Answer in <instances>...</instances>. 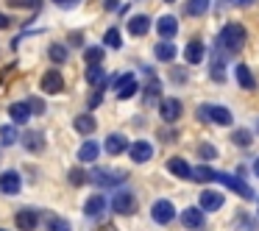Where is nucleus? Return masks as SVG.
I'll use <instances>...</instances> for the list:
<instances>
[{
	"label": "nucleus",
	"instance_id": "obj_1",
	"mask_svg": "<svg viewBox=\"0 0 259 231\" xmlns=\"http://www.w3.org/2000/svg\"><path fill=\"white\" fill-rule=\"evenodd\" d=\"M245 28H242L240 23H229V25H223V31H220V36H218V42H220V48H223L226 53H237V51H242V45H245Z\"/></svg>",
	"mask_w": 259,
	"mask_h": 231
},
{
	"label": "nucleus",
	"instance_id": "obj_2",
	"mask_svg": "<svg viewBox=\"0 0 259 231\" xmlns=\"http://www.w3.org/2000/svg\"><path fill=\"white\" fill-rule=\"evenodd\" d=\"M212 181H220L223 187H229L231 192H237L240 198H245V201H253L256 198V192L251 190V187L245 184L242 178H237V175H229V173H223V170H214L212 173Z\"/></svg>",
	"mask_w": 259,
	"mask_h": 231
},
{
	"label": "nucleus",
	"instance_id": "obj_3",
	"mask_svg": "<svg viewBox=\"0 0 259 231\" xmlns=\"http://www.w3.org/2000/svg\"><path fill=\"white\" fill-rule=\"evenodd\" d=\"M90 181L95 187H117L125 181V170H92L90 173Z\"/></svg>",
	"mask_w": 259,
	"mask_h": 231
},
{
	"label": "nucleus",
	"instance_id": "obj_4",
	"mask_svg": "<svg viewBox=\"0 0 259 231\" xmlns=\"http://www.w3.org/2000/svg\"><path fill=\"white\" fill-rule=\"evenodd\" d=\"M112 209L117 214H134L137 212V195H134V192H128V190L117 192L114 201H112Z\"/></svg>",
	"mask_w": 259,
	"mask_h": 231
},
{
	"label": "nucleus",
	"instance_id": "obj_5",
	"mask_svg": "<svg viewBox=\"0 0 259 231\" xmlns=\"http://www.w3.org/2000/svg\"><path fill=\"white\" fill-rule=\"evenodd\" d=\"M151 217L156 220L159 225H167L170 220L176 217V209H173V203H170V201H156V203L151 206Z\"/></svg>",
	"mask_w": 259,
	"mask_h": 231
},
{
	"label": "nucleus",
	"instance_id": "obj_6",
	"mask_svg": "<svg viewBox=\"0 0 259 231\" xmlns=\"http://www.w3.org/2000/svg\"><path fill=\"white\" fill-rule=\"evenodd\" d=\"M64 89V78L59 70H48L45 75H42V92H48V95H59V92Z\"/></svg>",
	"mask_w": 259,
	"mask_h": 231
},
{
	"label": "nucleus",
	"instance_id": "obj_7",
	"mask_svg": "<svg viewBox=\"0 0 259 231\" xmlns=\"http://www.w3.org/2000/svg\"><path fill=\"white\" fill-rule=\"evenodd\" d=\"M159 112H162L164 123H176V120L181 117V101L179 98H164L162 106H159Z\"/></svg>",
	"mask_w": 259,
	"mask_h": 231
},
{
	"label": "nucleus",
	"instance_id": "obj_8",
	"mask_svg": "<svg viewBox=\"0 0 259 231\" xmlns=\"http://www.w3.org/2000/svg\"><path fill=\"white\" fill-rule=\"evenodd\" d=\"M23 145H25V151H31V153H42L45 151V134L36 131V128H28L23 134Z\"/></svg>",
	"mask_w": 259,
	"mask_h": 231
},
{
	"label": "nucleus",
	"instance_id": "obj_9",
	"mask_svg": "<svg viewBox=\"0 0 259 231\" xmlns=\"http://www.w3.org/2000/svg\"><path fill=\"white\" fill-rule=\"evenodd\" d=\"M23 181H20V173L17 170H6V173H0V190L6 192V195H17Z\"/></svg>",
	"mask_w": 259,
	"mask_h": 231
},
{
	"label": "nucleus",
	"instance_id": "obj_10",
	"mask_svg": "<svg viewBox=\"0 0 259 231\" xmlns=\"http://www.w3.org/2000/svg\"><path fill=\"white\" fill-rule=\"evenodd\" d=\"M103 151L112 153V156H120V153L131 151V145H128V140H125L123 134H109L106 142H103Z\"/></svg>",
	"mask_w": 259,
	"mask_h": 231
},
{
	"label": "nucleus",
	"instance_id": "obj_11",
	"mask_svg": "<svg viewBox=\"0 0 259 231\" xmlns=\"http://www.w3.org/2000/svg\"><path fill=\"white\" fill-rule=\"evenodd\" d=\"M201 117H209L212 123H218V125H231V112L226 106H214V103L203 109Z\"/></svg>",
	"mask_w": 259,
	"mask_h": 231
},
{
	"label": "nucleus",
	"instance_id": "obj_12",
	"mask_svg": "<svg viewBox=\"0 0 259 231\" xmlns=\"http://www.w3.org/2000/svg\"><path fill=\"white\" fill-rule=\"evenodd\" d=\"M198 201H201V209L203 212H218L220 206H223V195L214 190H203L201 195H198Z\"/></svg>",
	"mask_w": 259,
	"mask_h": 231
},
{
	"label": "nucleus",
	"instance_id": "obj_13",
	"mask_svg": "<svg viewBox=\"0 0 259 231\" xmlns=\"http://www.w3.org/2000/svg\"><path fill=\"white\" fill-rule=\"evenodd\" d=\"M220 51H223V48H220V42H214V48H212V70H209V75H212L214 81H218V84H223L226 81V73H223V56H220Z\"/></svg>",
	"mask_w": 259,
	"mask_h": 231
},
{
	"label": "nucleus",
	"instance_id": "obj_14",
	"mask_svg": "<svg viewBox=\"0 0 259 231\" xmlns=\"http://www.w3.org/2000/svg\"><path fill=\"white\" fill-rule=\"evenodd\" d=\"M14 223H17L20 231H34L36 225H39V220H36V212H34V209H20L17 217H14Z\"/></svg>",
	"mask_w": 259,
	"mask_h": 231
},
{
	"label": "nucleus",
	"instance_id": "obj_15",
	"mask_svg": "<svg viewBox=\"0 0 259 231\" xmlns=\"http://www.w3.org/2000/svg\"><path fill=\"white\" fill-rule=\"evenodd\" d=\"M128 156L134 159L137 164H142V162H148V159L153 156V145H151V142H145V140H140V142H134V145H131Z\"/></svg>",
	"mask_w": 259,
	"mask_h": 231
},
{
	"label": "nucleus",
	"instance_id": "obj_16",
	"mask_svg": "<svg viewBox=\"0 0 259 231\" xmlns=\"http://www.w3.org/2000/svg\"><path fill=\"white\" fill-rule=\"evenodd\" d=\"M156 31H159V36H162V39H173V36L179 34V23H176V17L164 14V17H159Z\"/></svg>",
	"mask_w": 259,
	"mask_h": 231
},
{
	"label": "nucleus",
	"instance_id": "obj_17",
	"mask_svg": "<svg viewBox=\"0 0 259 231\" xmlns=\"http://www.w3.org/2000/svg\"><path fill=\"white\" fill-rule=\"evenodd\" d=\"M137 86H140V84H137V78H134L131 73H125L123 78H120L117 98H120V101H128V98H134V95H137Z\"/></svg>",
	"mask_w": 259,
	"mask_h": 231
},
{
	"label": "nucleus",
	"instance_id": "obj_18",
	"mask_svg": "<svg viewBox=\"0 0 259 231\" xmlns=\"http://www.w3.org/2000/svg\"><path fill=\"white\" fill-rule=\"evenodd\" d=\"M203 53H206L203 42H201V39H192L190 45L184 48V59H187V64H201V62H203Z\"/></svg>",
	"mask_w": 259,
	"mask_h": 231
},
{
	"label": "nucleus",
	"instance_id": "obj_19",
	"mask_svg": "<svg viewBox=\"0 0 259 231\" xmlns=\"http://www.w3.org/2000/svg\"><path fill=\"white\" fill-rule=\"evenodd\" d=\"M167 170L176 175V178H192V167L187 164V159H181V156H173L167 162Z\"/></svg>",
	"mask_w": 259,
	"mask_h": 231
},
{
	"label": "nucleus",
	"instance_id": "obj_20",
	"mask_svg": "<svg viewBox=\"0 0 259 231\" xmlns=\"http://www.w3.org/2000/svg\"><path fill=\"white\" fill-rule=\"evenodd\" d=\"M84 212H87V217H103V212H106V198L92 195L90 201L84 203Z\"/></svg>",
	"mask_w": 259,
	"mask_h": 231
},
{
	"label": "nucleus",
	"instance_id": "obj_21",
	"mask_svg": "<svg viewBox=\"0 0 259 231\" xmlns=\"http://www.w3.org/2000/svg\"><path fill=\"white\" fill-rule=\"evenodd\" d=\"M181 223H184V228H201L203 225V209H184L181 212Z\"/></svg>",
	"mask_w": 259,
	"mask_h": 231
},
{
	"label": "nucleus",
	"instance_id": "obj_22",
	"mask_svg": "<svg viewBox=\"0 0 259 231\" xmlns=\"http://www.w3.org/2000/svg\"><path fill=\"white\" fill-rule=\"evenodd\" d=\"M128 31L134 36H145L148 31H151V17H148V14H134L131 23H128Z\"/></svg>",
	"mask_w": 259,
	"mask_h": 231
},
{
	"label": "nucleus",
	"instance_id": "obj_23",
	"mask_svg": "<svg viewBox=\"0 0 259 231\" xmlns=\"http://www.w3.org/2000/svg\"><path fill=\"white\" fill-rule=\"evenodd\" d=\"M153 56H156L159 62H173L176 59V45L170 39H162L156 48H153Z\"/></svg>",
	"mask_w": 259,
	"mask_h": 231
},
{
	"label": "nucleus",
	"instance_id": "obj_24",
	"mask_svg": "<svg viewBox=\"0 0 259 231\" xmlns=\"http://www.w3.org/2000/svg\"><path fill=\"white\" fill-rule=\"evenodd\" d=\"M234 75H237V81H240L242 89H253V86H256V78H253V73L248 70V64H237Z\"/></svg>",
	"mask_w": 259,
	"mask_h": 231
},
{
	"label": "nucleus",
	"instance_id": "obj_25",
	"mask_svg": "<svg viewBox=\"0 0 259 231\" xmlns=\"http://www.w3.org/2000/svg\"><path fill=\"white\" fill-rule=\"evenodd\" d=\"M98 153H101V145H98L95 140H87L84 145L78 148V159H81V162H95Z\"/></svg>",
	"mask_w": 259,
	"mask_h": 231
},
{
	"label": "nucleus",
	"instance_id": "obj_26",
	"mask_svg": "<svg viewBox=\"0 0 259 231\" xmlns=\"http://www.w3.org/2000/svg\"><path fill=\"white\" fill-rule=\"evenodd\" d=\"M159 95H162V86H159V81H151V84H148V89H145V95H142V103H145V106H162Z\"/></svg>",
	"mask_w": 259,
	"mask_h": 231
},
{
	"label": "nucleus",
	"instance_id": "obj_27",
	"mask_svg": "<svg viewBox=\"0 0 259 231\" xmlns=\"http://www.w3.org/2000/svg\"><path fill=\"white\" fill-rule=\"evenodd\" d=\"M73 128L78 131V134H92L98 125H95V120H92V114H78V117L73 120Z\"/></svg>",
	"mask_w": 259,
	"mask_h": 231
},
{
	"label": "nucleus",
	"instance_id": "obj_28",
	"mask_svg": "<svg viewBox=\"0 0 259 231\" xmlns=\"http://www.w3.org/2000/svg\"><path fill=\"white\" fill-rule=\"evenodd\" d=\"M9 114H12V120H14L17 125H23L25 120L31 117V109L25 106V103H12V106H9Z\"/></svg>",
	"mask_w": 259,
	"mask_h": 231
},
{
	"label": "nucleus",
	"instance_id": "obj_29",
	"mask_svg": "<svg viewBox=\"0 0 259 231\" xmlns=\"http://www.w3.org/2000/svg\"><path fill=\"white\" fill-rule=\"evenodd\" d=\"M203 12H209V0H187V6H184L187 17H198Z\"/></svg>",
	"mask_w": 259,
	"mask_h": 231
},
{
	"label": "nucleus",
	"instance_id": "obj_30",
	"mask_svg": "<svg viewBox=\"0 0 259 231\" xmlns=\"http://www.w3.org/2000/svg\"><path fill=\"white\" fill-rule=\"evenodd\" d=\"M48 56H51V62L64 64V62H67V48H64L62 42H53V45L48 48Z\"/></svg>",
	"mask_w": 259,
	"mask_h": 231
},
{
	"label": "nucleus",
	"instance_id": "obj_31",
	"mask_svg": "<svg viewBox=\"0 0 259 231\" xmlns=\"http://www.w3.org/2000/svg\"><path fill=\"white\" fill-rule=\"evenodd\" d=\"M84 59H87V64H90V67H98V64L103 62V48H87L84 51Z\"/></svg>",
	"mask_w": 259,
	"mask_h": 231
},
{
	"label": "nucleus",
	"instance_id": "obj_32",
	"mask_svg": "<svg viewBox=\"0 0 259 231\" xmlns=\"http://www.w3.org/2000/svg\"><path fill=\"white\" fill-rule=\"evenodd\" d=\"M17 140H20V134H17L14 125H3V128H0V142H3V145H14Z\"/></svg>",
	"mask_w": 259,
	"mask_h": 231
},
{
	"label": "nucleus",
	"instance_id": "obj_33",
	"mask_svg": "<svg viewBox=\"0 0 259 231\" xmlns=\"http://www.w3.org/2000/svg\"><path fill=\"white\" fill-rule=\"evenodd\" d=\"M103 42H106V48H120V45H123L120 28H109V31H106V36H103Z\"/></svg>",
	"mask_w": 259,
	"mask_h": 231
},
{
	"label": "nucleus",
	"instance_id": "obj_34",
	"mask_svg": "<svg viewBox=\"0 0 259 231\" xmlns=\"http://www.w3.org/2000/svg\"><path fill=\"white\" fill-rule=\"evenodd\" d=\"M212 173H214V167L201 164L198 170H192V178H195V181H212Z\"/></svg>",
	"mask_w": 259,
	"mask_h": 231
},
{
	"label": "nucleus",
	"instance_id": "obj_35",
	"mask_svg": "<svg viewBox=\"0 0 259 231\" xmlns=\"http://www.w3.org/2000/svg\"><path fill=\"white\" fill-rule=\"evenodd\" d=\"M87 81L90 84H103V67L98 64V67H87Z\"/></svg>",
	"mask_w": 259,
	"mask_h": 231
},
{
	"label": "nucleus",
	"instance_id": "obj_36",
	"mask_svg": "<svg viewBox=\"0 0 259 231\" xmlns=\"http://www.w3.org/2000/svg\"><path fill=\"white\" fill-rule=\"evenodd\" d=\"M231 140H234L237 145H242V148H245V145H251V131H248V128H237Z\"/></svg>",
	"mask_w": 259,
	"mask_h": 231
},
{
	"label": "nucleus",
	"instance_id": "obj_37",
	"mask_svg": "<svg viewBox=\"0 0 259 231\" xmlns=\"http://www.w3.org/2000/svg\"><path fill=\"white\" fill-rule=\"evenodd\" d=\"M67 178H70V184L81 187V184H84V181H90V175H87L84 170H78V167H75V170H70V175H67Z\"/></svg>",
	"mask_w": 259,
	"mask_h": 231
},
{
	"label": "nucleus",
	"instance_id": "obj_38",
	"mask_svg": "<svg viewBox=\"0 0 259 231\" xmlns=\"http://www.w3.org/2000/svg\"><path fill=\"white\" fill-rule=\"evenodd\" d=\"M48 231H70V223L64 217H51L48 223Z\"/></svg>",
	"mask_w": 259,
	"mask_h": 231
},
{
	"label": "nucleus",
	"instance_id": "obj_39",
	"mask_svg": "<svg viewBox=\"0 0 259 231\" xmlns=\"http://www.w3.org/2000/svg\"><path fill=\"white\" fill-rule=\"evenodd\" d=\"M25 106H28L34 114H45V103H42L39 98H31V101H25Z\"/></svg>",
	"mask_w": 259,
	"mask_h": 231
},
{
	"label": "nucleus",
	"instance_id": "obj_40",
	"mask_svg": "<svg viewBox=\"0 0 259 231\" xmlns=\"http://www.w3.org/2000/svg\"><path fill=\"white\" fill-rule=\"evenodd\" d=\"M103 89H106V84H101V89L90 95V109H98V106H101V101H103Z\"/></svg>",
	"mask_w": 259,
	"mask_h": 231
},
{
	"label": "nucleus",
	"instance_id": "obj_41",
	"mask_svg": "<svg viewBox=\"0 0 259 231\" xmlns=\"http://www.w3.org/2000/svg\"><path fill=\"white\" fill-rule=\"evenodd\" d=\"M198 153H201L203 159H214V156H218V148H214V145H206V142H203V145L198 148Z\"/></svg>",
	"mask_w": 259,
	"mask_h": 231
},
{
	"label": "nucleus",
	"instance_id": "obj_42",
	"mask_svg": "<svg viewBox=\"0 0 259 231\" xmlns=\"http://www.w3.org/2000/svg\"><path fill=\"white\" fill-rule=\"evenodd\" d=\"M70 45H73V48H84V34H81V31L70 34Z\"/></svg>",
	"mask_w": 259,
	"mask_h": 231
},
{
	"label": "nucleus",
	"instance_id": "obj_43",
	"mask_svg": "<svg viewBox=\"0 0 259 231\" xmlns=\"http://www.w3.org/2000/svg\"><path fill=\"white\" fill-rule=\"evenodd\" d=\"M170 78L179 81V84H184V70H173V73H170Z\"/></svg>",
	"mask_w": 259,
	"mask_h": 231
},
{
	"label": "nucleus",
	"instance_id": "obj_44",
	"mask_svg": "<svg viewBox=\"0 0 259 231\" xmlns=\"http://www.w3.org/2000/svg\"><path fill=\"white\" fill-rule=\"evenodd\" d=\"M9 23H12V20H9V17H6V14L0 12V28H9Z\"/></svg>",
	"mask_w": 259,
	"mask_h": 231
},
{
	"label": "nucleus",
	"instance_id": "obj_45",
	"mask_svg": "<svg viewBox=\"0 0 259 231\" xmlns=\"http://www.w3.org/2000/svg\"><path fill=\"white\" fill-rule=\"evenodd\" d=\"M234 3H237V6H251L253 0H234Z\"/></svg>",
	"mask_w": 259,
	"mask_h": 231
},
{
	"label": "nucleus",
	"instance_id": "obj_46",
	"mask_svg": "<svg viewBox=\"0 0 259 231\" xmlns=\"http://www.w3.org/2000/svg\"><path fill=\"white\" fill-rule=\"evenodd\" d=\"M53 3H59V6H70L73 0H53Z\"/></svg>",
	"mask_w": 259,
	"mask_h": 231
},
{
	"label": "nucleus",
	"instance_id": "obj_47",
	"mask_svg": "<svg viewBox=\"0 0 259 231\" xmlns=\"http://www.w3.org/2000/svg\"><path fill=\"white\" fill-rule=\"evenodd\" d=\"M253 173L259 175V159H256V162H253Z\"/></svg>",
	"mask_w": 259,
	"mask_h": 231
},
{
	"label": "nucleus",
	"instance_id": "obj_48",
	"mask_svg": "<svg viewBox=\"0 0 259 231\" xmlns=\"http://www.w3.org/2000/svg\"><path fill=\"white\" fill-rule=\"evenodd\" d=\"M101 231H114V228H112V225H103V228H101Z\"/></svg>",
	"mask_w": 259,
	"mask_h": 231
},
{
	"label": "nucleus",
	"instance_id": "obj_49",
	"mask_svg": "<svg viewBox=\"0 0 259 231\" xmlns=\"http://www.w3.org/2000/svg\"><path fill=\"white\" fill-rule=\"evenodd\" d=\"M164 3H173V0H164Z\"/></svg>",
	"mask_w": 259,
	"mask_h": 231
},
{
	"label": "nucleus",
	"instance_id": "obj_50",
	"mask_svg": "<svg viewBox=\"0 0 259 231\" xmlns=\"http://www.w3.org/2000/svg\"><path fill=\"white\" fill-rule=\"evenodd\" d=\"M0 231H3V228H0Z\"/></svg>",
	"mask_w": 259,
	"mask_h": 231
}]
</instances>
